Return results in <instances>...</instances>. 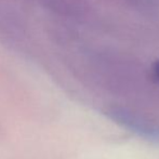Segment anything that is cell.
<instances>
[{"label":"cell","instance_id":"cell-1","mask_svg":"<svg viewBox=\"0 0 159 159\" xmlns=\"http://www.w3.org/2000/svg\"><path fill=\"white\" fill-rule=\"evenodd\" d=\"M153 76L156 81L159 84V60L156 61L153 65Z\"/></svg>","mask_w":159,"mask_h":159}]
</instances>
